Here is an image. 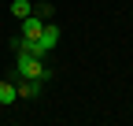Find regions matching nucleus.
Returning a JSON list of instances; mask_svg holds the SVG:
<instances>
[{"instance_id": "1", "label": "nucleus", "mask_w": 133, "mask_h": 126, "mask_svg": "<svg viewBox=\"0 0 133 126\" xmlns=\"http://www.w3.org/2000/svg\"><path fill=\"white\" fill-rule=\"evenodd\" d=\"M15 82L19 78H33V82H48L52 78V71L44 67V56H26V52H19V59H15Z\"/></svg>"}, {"instance_id": "2", "label": "nucleus", "mask_w": 133, "mask_h": 126, "mask_svg": "<svg viewBox=\"0 0 133 126\" xmlns=\"http://www.w3.org/2000/svg\"><path fill=\"white\" fill-rule=\"evenodd\" d=\"M37 45H41V52L48 56V52H52L56 45H59V26H56V22H44V30H41V37H37Z\"/></svg>"}, {"instance_id": "3", "label": "nucleus", "mask_w": 133, "mask_h": 126, "mask_svg": "<svg viewBox=\"0 0 133 126\" xmlns=\"http://www.w3.org/2000/svg\"><path fill=\"white\" fill-rule=\"evenodd\" d=\"M19 26H22V30H19L22 37H41V30H44V19H41L37 11H33V15H26V19H19Z\"/></svg>"}, {"instance_id": "4", "label": "nucleus", "mask_w": 133, "mask_h": 126, "mask_svg": "<svg viewBox=\"0 0 133 126\" xmlns=\"http://www.w3.org/2000/svg\"><path fill=\"white\" fill-rule=\"evenodd\" d=\"M11 82H15V78H11ZM15 85H19V97H26V100H33L41 93V82H33V78H19Z\"/></svg>"}, {"instance_id": "5", "label": "nucleus", "mask_w": 133, "mask_h": 126, "mask_svg": "<svg viewBox=\"0 0 133 126\" xmlns=\"http://www.w3.org/2000/svg\"><path fill=\"white\" fill-rule=\"evenodd\" d=\"M15 100H19V85L4 78V82H0V104H15Z\"/></svg>"}, {"instance_id": "6", "label": "nucleus", "mask_w": 133, "mask_h": 126, "mask_svg": "<svg viewBox=\"0 0 133 126\" xmlns=\"http://www.w3.org/2000/svg\"><path fill=\"white\" fill-rule=\"evenodd\" d=\"M33 8H37L33 0H11V15H15V19H26V15H33Z\"/></svg>"}, {"instance_id": "7", "label": "nucleus", "mask_w": 133, "mask_h": 126, "mask_svg": "<svg viewBox=\"0 0 133 126\" xmlns=\"http://www.w3.org/2000/svg\"><path fill=\"white\" fill-rule=\"evenodd\" d=\"M33 11H37V15H41V19L48 22V19H52V11H56V8H52V4H48V0H41V4H37V8H33Z\"/></svg>"}]
</instances>
